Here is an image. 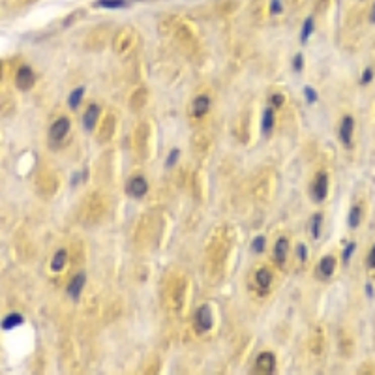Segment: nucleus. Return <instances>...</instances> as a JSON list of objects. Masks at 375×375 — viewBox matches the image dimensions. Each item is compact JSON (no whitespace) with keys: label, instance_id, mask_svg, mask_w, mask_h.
I'll return each mask as SVG.
<instances>
[{"label":"nucleus","instance_id":"32","mask_svg":"<svg viewBox=\"0 0 375 375\" xmlns=\"http://www.w3.org/2000/svg\"><path fill=\"white\" fill-rule=\"evenodd\" d=\"M369 21L375 23V4H373V10H371V15H369Z\"/></svg>","mask_w":375,"mask_h":375},{"label":"nucleus","instance_id":"7","mask_svg":"<svg viewBox=\"0 0 375 375\" xmlns=\"http://www.w3.org/2000/svg\"><path fill=\"white\" fill-rule=\"evenodd\" d=\"M98 115H99V107L96 103H90V105L86 107V113L85 117H83V124H85V128L88 132L94 130V126L98 122Z\"/></svg>","mask_w":375,"mask_h":375},{"label":"nucleus","instance_id":"16","mask_svg":"<svg viewBox=\"0 0 375 375\" xmlns=\"http://www.w3.org/2000/svg\"><path fill=\"white\" fill-rule=\"evenodd\" d=\"M83 94H85V88H83V86L75 88V90L70 94V98H68V105L72 107V109H77V107H79L81 98H83Z\"/></svg>","mask_w":375,"mask_h":375},{"label":"nucleus","instance_id":"29","mask_svg":"<svg viewBox=\"0 0 375 375\" xmlns=\"http://www.w3.org/2000/svg\"><path fill=\"white\" fill-rule=\"evenodd\" d=\"M282 10V4H280V0H272V8H270V12L272 14H278Z\"/></svg>","mask_w":375,"mask_h":375},{"label":"nucleus","instance_id":"5","mask_svg":"<svg viewBox=\"0 0 375 375\" xmlns=\"http://www.w3.org/2000/svg\"><path fill=\"white\" fill-rule=\"evenodd\" d=\"M255 368L257 371H263V373H272L274 371V368H276V358H274V355L272 353H261V355L257 356L255 360Z\"/></svg>","mask_w":375,"mask_h":375},{"label":"nucleus","instance_id":"30","mask_svg":"<svg viewBox=\"0 0 375 375\" xmlns=\"http://www.w3.org/2000/svg\"><path fill=\"white\" fill-rule=\"evenodd\" d=\"M368 263L371 269H375V246L371 248V251H369V255H368Z\"/></svg>","mask_w":375,"mask_h":375},{"label":"nucleus","instance_id":"19","mask_svg":"<svg viewBox=\"0 0 375 375\" xmlns=\"http://www.w3.org/2000/svg\"><path fill=\"white\" fill-rule=\"evenodd\" d=\"M311 30H313V21L311 19H306L304 21V27H302V32H300V41L302 43H306L309 38V34H311Z\"/></svg>","mask_w":375,"mask_h":375},{"label":"nucleus","instance_id":"11","mask_svg":"<svg viewBox=\"0 0 375 375\" xmlns=\"http://www.w3.org/2000/svg\"><path fill=\"white\" fill-rule=\"evenodd\" d=\"M287 248H289V242L287 238H278L276 242V248H274V255H276L278 263H283L285 261V255H287Z\"/></svg>","mask_w":375,"mask_h":375},{"label":"nucleus","instance_id":"22","mask_svg":"<svg viewBox=\"0 0 375 375\" xmlns=\"http://www.w3.org/2000/svg\"><path fill=\"white\" fill-rule=\"evenodd\" d=\"M264 244H266V240H264L263 237H257L253 242H251V248H253V251L255 253H261V251L264 250Z\"/></svg>","mask_w":375,"mask_h":375},{"label":"nucleus","instance_id":"6","mask_svg":"<svg viewBox=\"0 0 375 375\" xmlns=\"http://www.w3.org/2000/svg\"><path fill=\"white\" fill-rule=\"evenodd\" d=\"M128 193L132 195V197L139 199V197H143L146 193V180L143 177H133L130 182H128Z\"/></svg>","mask_w":375,"mask_h":375},{"label":"nucleus","instance_id":"27","mask_svg":"<svg viewBox=\"0 0 375 375\" xmlns=\"http://www.w3.org/2000/svg\"><path fill=\"white\" fill-rule=\"evenodd\" d=\"M177 158H178V150L175 148V150H171V154H169V159H167V164H165V165H167V167H171V165L177 162Z\"/></svg>","mask_w":375,"mask_h":375},{"label":"nucleus","instance_id":"10","mask_svg":"<svg viewBox=\"0 0 375 375\" xmlns=\"http://www.w3.org/2000/svg\"><path fill=\"white\" fill-rule=\"evenodd\" d=\"M208 107H210L208 96H197V98L193 99V115H195V117L204 115V113L208 111Z\"/></svg>","mask_w":375,"mask_h":375},{"label":"nucleus","instance_id":"31","mask_svg":"<svg viewBox=\"0 0 375 375\" xmlns=\"http://www.w3.org/2000/svg\"><path fill=\"white\" fill-rule=\"evenodd\" d=\"M298 255H300V261H306V246H298Z\"/></svg>","mask_w":375,"mask_h":375},{"label":"nucleus","instance_id":"24","mask_svg":"<svg viewBox=\"0 0 375 375\" xmlns=\"http://www.w3.org/2000/svg\"><path fill=\"white\" fill-rule=\"evenodd\" d=\"M304 94H306V99H308L309 103H313V101L317 99V92L311 88V86H306V88H304Z\"/></svg>","mask_w":375,"mask_h":375},{"label":"nucleus","instance_id":"1","mask_svg":"<svg viewBox=\"0 0 375 375\" xmlns=\"http://www.w3.org/2000/svg\"><path fill=\"white\" fill-rule=\"evenodd\" d=\"M34 81H36V75H34L32 68L30 66L19 68V72H17V75H15V83H17V86H19L21 90H28V88H32Z\"/></svg>","mask_w":375,"mask_h":375},{"label":"nucleus","instance_id":"2","mask_svg":"<svg viewBox=\"0 0 375 375\" xmlns=\"http://www.w3.org/2000/svg\"><path fill=\"white\" fill-rule=\"evenodd\" d=\"M68 130H70V120H68L66 117H62V119H59L53 126H51L49 137H51V141H53V143H60L62 139L66 137Z\"/></svg>","mask_w":375,"mask_h":375},{"label":"nucleus","instance_id":"20","mask_svg":"<svg viewBox=\"0 0 375 375\" xmlns=\"http://www.w3.org/2000/svg\"><path fill=\"white\" fill-rule=\"evenodd\" d=\"M358 222H360V208H358V206H353L351 212H349V225H351V227H356Z\"/></svg>","mask_w":375,"mask_h":375},{"label":"nucleus","instance_id":"3","mask_svg":"<svg viewBox=\"0 0 375 375\" xmlns=\"http://www.w3.org/2000/svg\"><path fill=\"white\" fill-rule=\"evenodd\" d=\"M212 311H210V306H201L197 309V315H195V323H197V329L199 332H206V330L212 327Z\"/></svg>","mask_w":375,"mask_h":375},{"label":"nucleus","instance_id":"4","mask_svg":"<svg viewBox=\"0 0 375 375\" xmlns=\"http://www.w3.org/2000/svg\"><path fill=\"white\" fill-rule=\"evenodd\" d=\"M327 186H329V178H327V173H319V177L315 178V184L311 188V195L317 203H323L325 197H327Z\"/></svg>","mask_w":375,"mask_h":375},{"label":"nucleus","instance_id":"15","mask_svg":"<svg viewBox=\"0 0 375 375\" xmlns=\"http://www.w3.org/2000/svg\"><path fill=\"white\" fill-rule=\"evenodd\" d=\"M64 263H66V250H59L57 253H55V257H53L51 269H53L55 272H59V270H62Z\"/></svg>","mask_w":375,"mask_h":375},{"label":"nucleus","instance_id":"21","mask_svg":"<svg viewBox=\"0 0 375 375\" xmlns=\"http://www.w3.org/2000/svg\"><path fill=\"white\" fill-rule=\"evenodd\" d=\"M321 220H323L321 214H315L313 220H311V235H313V238H319V225H321Z\"/></svg>","mask_w":375,"mask_h":375},{"label":"nucleus","instance_id":"8","mask_svg":"<svg viewBox=\"0 0 375 375\" xmlns=\"http://www.w3.org/2000/svg\"><path fill=\"white\" fill-rule=\"evenodd\" d=\"M85 282H86L85 274H77V276L73 278L72 282L68 283V295L72 296L73 300H77V298H79L81 291H83V287H85Z\"/></svg>","mask_w":375,"mask_h":375},{"label":"nucleus","instance_id":"23","mask_svg":"<svg viewBox=\"0 0 375 375\" xmlns=\"http://www.w3.org/2000/svg\"><path fill=\"white\" fill-rule=\"evenodd\" d=\"M355 248H356L355 242H351V244H347V246H345V250H343V257H342L343 263H347L349 259H351V255H353V251H355Z\"/></svg>","mask_w":375,"mask_h":375},{"label":"nucleus","instance_id":"17","mask_svg":"<svg viewBox=\"0 0 375 375\" xmlns=\"http://www.w3.org/2000/svg\"><path fill=\"white\" fill-rule=\"evenodd\" d=\"M21 323H23V317H21L19 313H12V315H8L6 319H4L2 329L10 330V329H14V327H17V325H21Z\"/></svg>","mask_w":375,"mask_h":375},{"label":"nucleus","instance_id":"12","mask_svg":"<svg viewBox=\"0 0 375 375\" xmlns=\"http://www.w3.org/2000/svg\"><path fill=\"white\" fill-rule=\"evenodd\" d=\"M272 126H274V111L272 109H264L263 111V122H261V128H263V133L269 135L272 132Z\"/></svg>","mask_w":375,"mask_h":375},{"label":"nucleus","instance_id":"25","mask_svg":"<svg viewBox=\"0 0 375 375\" xmlns=\"http://www.w3.org/2000/svg\"><path fill=\"white\" fill-rule=\"evenodd\" d=\"M371 79H373V72H371L369 68H368V70H364V73H362V83H364V85H368Z\"/></svg>","mask_w":375,"mask_h":375},{"label":"nucleus","instance_id":"14","mask_svg":"<svg viewBox=\"0 0 375 375\" xmlns=\"http://www.w3.org/2000/svg\"><path fill=\"white\" fill-rule=\"evenodd\" d=\"M334 259L332 257H325L321 261V264H319V270H321L323 278H330L332 276V272H334Z\"/></svg>","mask_w":375,"mask_h":375},{"label":"nucleus","instance_id":"18","mask_svg":"<svg viewBox=\"0 0 375 375\" xmlns=\"http://www.w3.org/2000/svg\"><path fill=\"white\" fill-rule=\"evenodd\" d=\"M96 6L109 8V10H113V8H124L126 0H98V2H96Z\"/></svg>","mask_w":375,"mask_h":375},{"label":"nucleus","instance_id":"26","mask_svg":"<svg viewBox=\"0 0 375 375\" xmlns=\"http://www.w3.org/2000/svg\"><path fill=\"white\" fill-rule=\"evenodd\" d=\"M293 66H295L296 72H300V70H302V55H296L295 60H293Z\"/></svg>","mask_w":375,"mask_h":375},{"label":"nucleus","instance_id":"28","mask_svg":"<svg viewBox=\"0 0 375 375\" xmlns=\"http://www.w3.org/2000/svg\"><path fill=\"white\" fill-rule=\"evenodd\" d=\"M282 103H283V96H282V94H274V96H272V105L280 107Z\"/></svg>","mask_w":375,"mask_h":375},{"label":"nucleus","instance_id":"9","mask_svg":"<svg viewBox=\"0 0 375 375\" xmlns=\"http://www.w3.org/2000/svg\"><path fill=\"white\" fill-rule=\"evenodd\" d=\"M353 128H355V120L351 117H345L342 120V126H340V139L343 141V145L349 146L351 145V133H353Z\"/></svg>","mask_w":375,"mask_h":375},{"label":"nucleus","instance_id":"13","mask_svg":"<svg viewBox=\"0 0 375 375\" xmlns=\"http://www.w3.org/2000/svg\"><path fill=\"white\" fill-rule=\"evenodd\" d=\"M255 282H257V285H259L261 289H266V287L270 285V282H272V274H270L266 269H261L259 272H257Z\"/></svg>","mask_w":375,"mask_h":375}]
</instances>
